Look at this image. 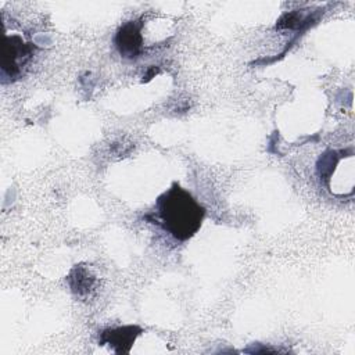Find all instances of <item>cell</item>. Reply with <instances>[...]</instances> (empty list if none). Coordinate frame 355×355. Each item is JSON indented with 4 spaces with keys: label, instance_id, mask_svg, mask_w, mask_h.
<instances>
[{
    "label": "cell",
    "instance_id": "obj_1",
    "mask_svg": "<svg viewBox=\"0 0 355 355\" xmlns=\"http://www.w3.org/2000/svg\"><path fill=\"white\" fill-rule=\"evenodd\" d=\"M154 215V223L165 233L178 241H186L200 229L205 209L189 191L173 183L157 198Z\"/></svg>",
    "mask_w": 355,
    "mask_h": 355
},
{
    "label": "cell",
    "instance_id": "obj_2",
    "mask_svg": "<svg viewBox=\"0 0 355 355\" xmlns=\"http://www.w3.org/2000/svg\"><path fill=\"white\" fill-rule=\"evenodd\" d=\"M35 53V46L25 42L21 35H7L1 55V75L14 80L19 78Z\"/></svg>",
    "mask_w": 355,
    "mask_h": 355
},
{
    "label": "cell",
    "instance_id": "obj_3",
    "mask_svg": "<svg viewBox=\"0 0 355 355\" xmlns=\"http://www.w3.org/2000/svg\"><path fill=\"white\" fill-rule=\"evenodd\" d=\"M143 22L129 21L123 24L114 39L119 54L125 58H136L143 51Z\"/></svg>",
    "mask_w": 355,
    "mask_h": 355
},
{
    "label": "cell",
    "instance_id": "obj_4",
    "mask_svg": "<svg viewBox=\"0 0 355 355\" xmlns=\"http://www.w3.org/2000/svg\"><path fill=\"white\" fill-rule=\"evenodd\" d=\"M141 329L137 326H122L107 329L100 334V344H110L116 354L129 352Z\"/></svg>",
    "mask_w": 355,
    "mask_h": 355
},
{
    "label": "cell",
    "instance_id": "obj_5",
    "mask_svg": "<svg viewBox=\"0 0 355 355\" xmlns=\"http://www.w3.org/2000/svg\"><path fill=\"white\" fill-rule=\"evenodd\" d=\"M93 283H94V277L85 268L76 266L69 275V284L72 290L78 294L87 293L93 287Z\"/></svg>",
    "mask_w": 355,
    "mask_h": 355
}]
</instances>
